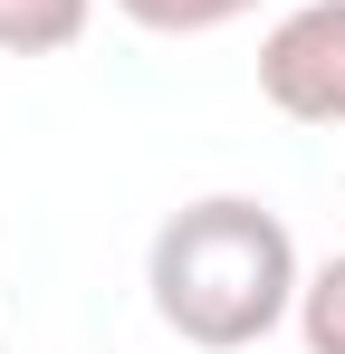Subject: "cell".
I'll list each match as a JSON object with an SVG mask.
<instances>
[{"label":"cell","mask_w":345,"mask_h":354,"mask_svg":"<svg viewBox=\"0 0 345 354\" xmlns=\"http://www.w3.org/2000/svg\"><path fill=\"white\" fill-rule=\"evenodd\" d=\"M134 29H154V39H211V29H230V19H249L259 0H115Z\"/></svg>","instance_id":"obj_5"},{"label":"cell","mask_w":345,"mask_h":354,"mask_svg":"<svg viewBox=\"0 0 345 354\" xmlns=\"http://www.w3.org/2000/svg\"><path fill=\"white\" fill-rule=\"evenodd\" d=\"M259 96L288 124H345V0H307L259 39Z\"/></svg>","instance_id":"obj_2"},{"label":"cell","mask_w":345,"mask_h":354,"mask_svg":"<svg viewBox=\"0 0 345 354\" xmlns=\"http://www.w3.org/2000/svg\"><path fill=\"white\" fill-rule=\"evenodd\" d=\"M297 335H307V354H345V249L307 268V288H297Z\"/></svg>","instance_id":"obj_4"},{"label":"cell","mask_w":345,"mask_h":354,"mask_svg":"<svg viewBox=\"0 0 345 354\" xmlns=\"http://www.w3.org/2000/svg\"><path fill=\"white\" fill-rule=\"evenodd\" d=\"M96 0H0V58H57L77 48Z\"/></svg>","instance_id":"obj_3"},{"label":"cell","mask_w":345,"mask_h":354,"mask_svg":"<svg viewBox=\"0 0 345 354\" xmlns=\"http://www.w3.org/2000/svg\"><path fill=\"white\" fill-rule=\"evenodd\" d=\"M144 288H154V316L192 354H249L259 335H278L297 316L307 268H297V239L269 201L211 192V201H182L154 230Z\"/></svg>","instance_id":"obj_1"}]
</instances>
